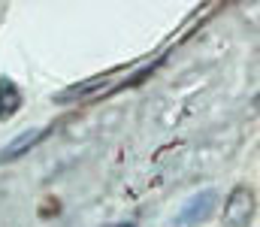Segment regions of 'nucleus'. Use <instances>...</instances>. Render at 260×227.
Returning a JSON list of instances; mask_svg holds the SVG:
<instances>
[{
  "instance_id": "obj_1",
  "label": "nucleus",
  "mask_w": 260,
  "mask_h": 227,
  "mask_svg": "<svg viewBox=\"0 0 260 227\" xmlns=\"http://www.w3.org/2000/svg\"><path fill=\"white\" fill-rule=\"evenodd\" d=\"M254 212V197L248 188H236L230 197H227V206H224V224L227 227H248V218Z\"/></svg>"
},
{
  "instance_id": "obj_2",
  "label": "nucleus",
  "mask_w": 260,
  "mask_h": 227,
  "mask_svg": "<svg viewBox=\"0 0 260 227\" xmlns=\"http://www.w3.org/2000/svg\"><path fill=\"white\" fill-rule=\"evenodd\" d=\"M215 200H218V194H215V191H203V194L191 197V200H188V206L182 209V221H185V224L206 221V218L212 215V209H215Z\"/></svg>"
},
{
  "instance_id": "obj_3",
  "label": "nucleus",
  "mask_w": 260,
  "mask_h": 227,
  "mask_svg": "<svg viewBox=\"0 0 260 227\" xmlns=\"http://www.w3.org/2000/svg\"><path fill=\"white\" fill-rule=\"evenodd\" d=\"M46 134H49L46 127H34V131H24L21 137H15V140L6 146V151H3L0 157H3V160H15V157H21V154H24L27 149H34V146H37V143H40Z\"/></svg>"
},
{
  "instance_id": "obj_4",
  "label": "nucleus",
  "mask_w": 260,
  "mask_h": 227,
  "mask_svg": "<svg viewBox=\"0 0 260 227\" xmlns=\"http://www.w3.org/2000/svg\"><path fill=\"white\" fill-rule=\"evenodd\" d=\"M21 106V94L15 88L12 79H0V118L15 115V109Z\"/></svg>"
},
{
  "instance_id": "obj_5",
  "label": "nucleus",
  "mask_w": 260,
  "mask_h": 227,
  "mask_svg": "<svg viewBox=\"0 0 260 227\" xmlns=\"http://www.w3.org/2000/svg\"><path fill=\"white\" fill-rule=\"evenodd\" d=\"M109 227H133V224H127V221H124V224H109Z\"/></svg>"
}]
</instances>
